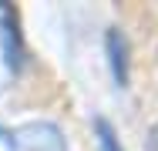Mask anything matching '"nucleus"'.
<instances>
[{
	"label": "nucleus",
	"instance_id": "f257e3e1",
	"mask_svg": "<svg viewBox=\"0 0 158 151\" xmlns=\"http://www.w3.org/2000/svg\"><path fill=\"white\" fill-rule=\"evenodd\" d=\"M0 141L7 151H67L64 131L54 121H27L14 131H3Z\"/></svg>",
	"mask_w": 158,
	"mask_h": 151
},
{
	"label": "nucleus",
	"instance_id": "f03ea898",
	"mask_svg": "<svg viewBox=\"0 0 158 151\" xmlns=\"http://www.w3.org/2000/svg\"><path fill=\"white\" fill-rule=\"evenodd\" d=\"M0 57H3V67L20 77L27 71V40H24V30H20V14L14 3L0 0Z\"/></svg>",
	"mask_w": 158,
	"mask_h": 151
},
{
	"label": "nucleus",
	"instance_id": "7ed1b4c3",
	"mask_svg": "<svg viewBox=\"0 0 158 151\" xmlns=\"http://www.w3.org/2000/svg\"><path fill=\"white\" fill-rule=\"evenodd\" d=\"M104 54H108V67L118 88L131 84V44H128L121 27H108L104 30Z\"/></svg>",
	"mask_w": 158,
	"mask_h": 151
},
{
	"label": "nucleus",
	"instance_id": "20e7f679",
	"mask_svg": "<svg viewBox=\"0 0 158 151\" xmlns=\"http://www.w3.org/2000/svg\"><path fill=\"white\" fill-rule=\"evenodd\" d=\"M94 134H98V151H125L118 141V131L108 118H94Z\"/></svg>",
	"mask_w": 158,
	"mask_h": 151
},
{
	"label": "nucleus",
	"instance_id": "39448f33",
	"mask_svg": "<svg viewBox=\"0 0 158 151\" xmlns=\"http://www.w3.org/2000/svg\"><path fill=\"white\" fill-rule=\"evenodd\" d=\"M148 151H158V124L148 128Z\"/></svg>",
	"mask_w": 158,
	"mask_h": 151
}]
</instances>
